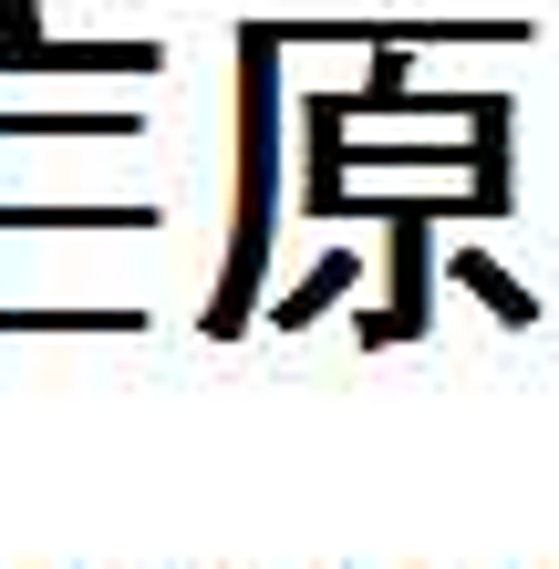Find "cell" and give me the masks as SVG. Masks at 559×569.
I'll use <instances>...</instances> for the list:
<instances>
[{
    "mask_svg": "<svg viewBox=\"0 0 559 569\" xmlns=\"http://www.w3.org/2000/svg\"><path fill=\"white\" fill-rule=\"evenodd\" d=\"M280 31L249 21L239 31V208H228V270L208 290V342H239L259 321V280H270V239H280Z\"/></svg>",
    "mask_w": 559,
    "mask_h": 569,
    "instance_id": "cell-1",
    "label": "cell"
},
{
    "mask_svg": "<svg viewBox=\"0 0 559 569\" xmlns=\"http://www.w3.org/2000/svg\"><path fill=\"white\" fill-rule=\"evenodd\" d=\"M456 208L446 197H405V208H373V228H393V249H383V311H363V352L383 342H425V300H436V228Z\"/></svg>",
    "mask_w": 559,
    "mask_h": 569,
    "instance_id": "cell-2",
    "label": "cell"
},
{
    "mask_svg": "<svg viewBox=\"0 0 559 569\" xmlns=\"http://www.w3.org/2000/svg\"><path fill=\"white\" fill-rule=\"evenodd\" d=\"M415 114H456L477 136V177H467V218H508L518 208V177H508V136H518V104L508 93H415Z\"/></svg>",
    "mask_w": 559,
    "mask_h": 569,
    "instance_id": "cell-3",
    "label": "cell"
},
{
    "mask_svg": "<svg viewBox=\"0 0 559 569\" xmlns=\"http://www.w3.org/2000/svg\"><path fill=\"white\" fill-rule=\"evenodd\" d=\"M446 270H456V290H467V300H487V321H508V331H529V321H539L529 280H508V270H498V259H487V249H456Z\"/></svg>",
    "mask_w": 559,
    "mask_h": 569,
    "instance_id": "cell-4",
    "label": "cell"
},
{
    "mask_svg": "<svg viewBox=\"0 0 559 569\" xmlns=\"http://www.w3.org/2000/svg\"><path fill=\"white\" fill-rule=\"evenodd\" d=\"M352 280H363V259H352V249H321V270H311L301 290H290L270 321H280V331H311L321 311H332V300H352Z\"/></svg>",
    "mask_w": 559,
    "mask_h": 569,
    "instance_id": "cell-5",
    "label": "cell"
},
{
    "mask_svg": "<svg viewBox=\"0 0 559 569\" xmlns=\"http://www.w3.org/2000/svg\"><path fill=\"white\" fill-rule=\"evenodd\" d=\"M146 311H0V331H136Z\"/></svg>",
    "mask_w": 559,
    "mask_h": 569,
    "instance_id": "cell-6",
    "label": "cell"
}]
</instances>
